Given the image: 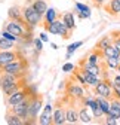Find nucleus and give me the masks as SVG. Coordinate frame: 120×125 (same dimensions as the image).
<instances>
[{
	"label": "nucleus",
	"mask_w": 120,
	"mask_h": 125,
	"mask_svg": "<svg viewBox=\"0 0 120 125\" xmlns=\"http://www.w3.org/2000/svg\"><path fill=\"white\" fill-rule=\"evenodd\" d=\"M43 112H46V113H53V110H52V104H46V106H44L43 107Z\"/></svg>",
	"instance_id": "40"
},
{
	"label": "nucleus",
	"mask_w": 120,
	"mask_h": 125,
	"mask_svg": "<svg viewBox=\"0 0 120 125\" xmlns=\"http://www.w3.org/2000/svg\"><path fill=\"white\" fill-rule=\"evenodd\" d=\"M74 8H76L77 12H86V13H91V8H89L87 5H83V3H76L74 5Z\"/></svg>",
	"instance_id": "33"
},
{
	"label": "nucleus",
	"mask_w": 120,
	"mask_h": 125,
	"mask_svg": "<svg viewBox=\"0 0 120 125\" xmlns=\"http://www.w3.org/2000/svg\"><path fill=\"white\" fill-rule=\"evenodd\" d=\"M111 86H113V97H116V98L120 100V86L116 85V83H113V82H111Z\"/></svg>",
	"instance_id": "37"
},
{
	"label": "nucleus",
	"mask_w": 120,
	"mask_h": 125,
	"mask_svg": "<svg viewBox=\"0 0 120 125\" xmlns=\"http://www.w3.org/2000/svg\"><path fill=\"white\" fill-rule=\"evenodd\" d=\"M28 115H27V121H24V124H33L37 122L39 113L43 109V98L40 94H34V95H28Z\"/></svg>",
	"instance_id": "2"
},
{
	"label": "nucleus",
	"mask_w": 120,
	"mask_h": 125,
	"mask_svg": "<svg viewBox=\"0 0 120 125\" xmlns=\"http://www.w3.org/2000/svg\"><path fill=\"white\" fill-rule=\"evenodd\" d=\"M58 18H59V15H58V12H56L53 8H48V10L44 12V15H43L44 24H51V22L56 21ZM44 24H43V25H44Z\"/></svg>",
	"instance_id": "19"
},
{
	"label": "nucleus",
	"mask_w": 120,
	"mask_h": 125,
	"mask_svg": "<svg viewBox=\"0 0 120 125\" xmlns=\"http://www.w3.org/2000/svg\"><path fill=\"white\" fill-rule=\"evenodd\" d=\"M104 61V54H102V51H99V49H94V51H91L85 58H83V61H80V64H101V62Z\"/></svg>",
	"instance_id": "8"
},
{
	"label": "nucleus",
	"mask_w": 120,
	"mask_h": 125,
	"mask_svg": "<svg viewBox=\"0 0 120 125\" xmlns=\"http://www.w3.org/2000/svg\"><path fill=\"white\" fill-rule=\"evenodd\" d=\"M6 30L9 33H12L13 36H17L27 42L31 40V33H30V27L27 25V22L24 20H9L6 22Z\"/></svg>",
	"instance_id": "1"
},
{
	"label": "nucleus",
	"mask_w": 120,
	"mask_h": 125,
	"mask_svg": "<svg viewBox=\"0 0 120 125\" xmlns=\"http://www.w3.org/2000/svg\"><path fill=\"white\" fill-rule=\"evenodd\" d=\"M27 97H28V89H27V86H21L19 89H17L15 92H12L10 95L6 97V104L9 107H12L13 104L21 103L22 100H25Z\"/></svg>",
	"instance_id": "7"
},
{
	"label": "nucleus",
	"mask_w": 120,
	"mask_h": 125,
	"mask_svg": "<svg viewBox=\"0 0 120 125\" xmlns=\"http://www.w3.org/2000/svg\"><path fill=\"white\" fill-rule=\"evenodd\" d=\"M27 70V61L21 57H18L17 60H13L10 62H8L6 66H3V72L5 73H10V74H17L18 77H21Z\"/></svg>",
	"instance_id": "5"
},
{
	"label": "nucleus",
	"mask_w": 120,
	"mask_h": 125,
	"mask_svg": "<svg viewBox=\"0 0 120 125\" xmlns=\"http://www.w3.org/2000/svg\"><path fill=\"white\" fill-rule=\"evenodd\" d=\"M111 37H113V45H116L120 51V31H113Z\"/></svg>",
	"instance_id": "34"
},
{
	"label": "nucleus",
	"mask_w": 120,
	"mask_h": 125,
	"mask_svg": "<svg viewBox=\"0 0 120 125\" xmlns=\"http://www.w3.org/2000/svg\"><path fill=\"white\" fill-rule=\"evenodd\" d=\"M61 20H62V22H64L71 31L76 30V20H74V15H73L71 12H65V13H62V15H61Z\"/></svg>",
	"instance_id": "16"
},
{
	"label": "nucleus",
	"mask_w": 120,
	"mask_h": 125,
	"mask_svg": "<svg viewBox=\"0 0 120 125\" xmlns=\"http://www.w3.org/2000/svg\"><path fill=\"white\" fill-rule=\"evenodd\" d=\"M102 54H104V58H107V57H120V51H119V48L116 45H110V46H107L105 49L102 51Z\"/></svg>",
	"instance_id": "25"
},
{
	"label": "nucleus",
	"mask_w": 120,
	"mask_h": 125,
	"mask_svg": "<svg viewBox=\"0 0 120 125\" xmlns=\"http://www.w3.org/2000/svg\"><path fill=\"white\" fill-rule=\"evenodd\" d=\"M73 70H74V64H71V62H65L62 66V72H65V73H70Z\"/></svg>",
	"instance_id": "38"
},
{
	"label": "nucleus",
	"mask_w": 120,
	"mask_h": 125,
	"mask_svg": "<svg viewBox=\"0 0 120 125\" xmlns=\"http://www.w3.org/2000/svg\"><path fill=\"white\" fill-rule=\"evenodd\" d=\"M33 45H34V49H36L37 52H42V49H43V40H42L40 37L34 39V40H33Z\"/></svg>",
	"instance_id": "35"
},
{
	"label": "nucleus",
	"mask_w": 120,
	"mask_h": 125,
	"mask_svg": "<svg viewBox=\"0 0 120 125\" xmlns=\"http://www.w3.org/2000/svg\"><path fill=\"white\" fill-rule=\"evenodd\" d=\"M28 100H30V97H27V98L22 100L21 103L13 104L12 107H9V110H12L13 113H17L22 121L27 119V115H28Z\"/></svg>",
	"instance_id": "9"
},
{
	"label": "nucleus",
	"mask_w": 120,
	"mask_h": 125,
	"mask_svg": "<svg viewBox=\"0 0 120 125\" xmlns=\"http://www.w3.org/2000/svg\"><path fill=\"white\" fill-rule=\"evenodd\" d=\"M119 60H120V57H119Z\"/></svg>",
	"instance_id": "44"
},
{
	"label": "nucleus",
	"mask_w": 120,
	"mask_h": 125,
	"mask_svg": "<svg viewBox=\"0 0 120 125\" xmlns=\"http://www.w3.org/2000/svg\"><path fill=\"white\" fill-rule=\"evenodd\" d=\"M5 121H6L8 125H22V124H24V121H22L17 113H13L12 110H9V112L6 113Z\"/></svg>",
	"instance_id": "18"
},
{
	"label": "nucleus",
	"mask_w": 120,
	"mask_h": 125,
	"mask_svg": "<svg viewBox=\"0 0 120 125\" xmlns=\"http://www.w3.org/2000/svg\"><path fill=\"white\" fill-rule=\"evenodd\" d=\"M19 57L18 52H15L13 49H8V51H0V64L2 66H6L8 62L17 60Z\"/></svg>",
	"instance_id": "13"
},
{
	"label": "nucleus",
	"mask_w": 120,
	"mask_h": 125,
	"mask_svg": "<svg viewBox=\"0 0 120 125\" xmlns=\"http://www.w3.org/2000/svg\"><path fill=\"white\" fill-rule=\"evenodd\" d=\"M113 43V37H111V34H107V36H102L99 40H98V43L95 45V48L96 49H99V51H104L107 48V46H110Z\"/></svg>",
	"instance_id": "21"
},
{
	"label": "nucleus",
	"mask_w": 120,
	"mask_h": 125,
	"mask_svg": "<svg viewBox=\"0 0 120 125\" xmlns=\"http://www.w3.org/2000/svg\"><path fill=\"white\" fill-rule=\"evenodd\" d=\"M94 92H95V95H99V97H104V98L111 100L113 98L111 81L108 79V77H102V79L96 83V86L94 88Z\"/></svg>",
	"instance_id": "6"
},
{
	"label": "nucleus",
	"mask_w": 120,
	"mask_h": 125,
	"mask_svg": "<svg viewBox=\"0 0 120 125\" xmlns=\"http://www.w3.org/2000/svg\"><path fill=\"white\" fill-rule=\"evenodd\" d=\"M104 62H105L108 70H116L120 64V60L119 57H107V58H104Z\"/></svg>",
	"instance_id": "24"
},
{
	"label": "nucleus",
	"mask_w": 120,
	"mask_h": 125,
	"mask_svg": "<svg viewBox=\"0 0 120 125\" xmlns=\"http://www.w3.org/2000/svg\"><path fill=\"white\" fill-rule=\"evenodd\" d=\"M65 119H67L68 124H77V122H80V119H79V110L74 106L65 107Z\"/></svg>",
	"instance_id": "14"
},
{
	"label": "nucleus",
	"mask_w": 120,
	"mask_h": 125,
	"mask_svg": "<svg viewBox=\"0 0 120 125\" xmlns=\"http://www.w3.org/2000/svg\"><path fill=\"white\" fill-rule=\"evenodd\" d=\"M111 82H113V83H116V85H119V86H120V74H119V73H117V74H116V76H114V77H113V79H111Z\"/></svg>",
	"instance_id": "41"
},
{
	"label": "nucleus",
	"mask_w": 120,
	"mask_h": 125,
	"mask_svg": "<svg viewBox=\"0 0 120 125\" xmlns=\"http://www.w3.org/2000/svg\"><path fill=\"white\" fill-rule=\"evenodd\" d=\"M31 6L40 13V15H44V12L48 10V3L44 2V0H33V3H31Z\"/></svg>",
	"instance_id": "23"
},
{
	"label": "nucleus",
	"mask_w": 120,
	"mask_h": 125,
	"mask_svg": "<svg viewBox=\"0 0 120 125\" xmlns=\"http://www.w3.org/2000/svg\"><path fill=\"white\" fill-rule=\"evenodd\" d=\"M104 124H107V125H116L117 124V118H114L113 115H105V121H104Z\"/></svg>",
	"instance_id": "36"
},
{
	"label": "nucleus",
	"mask_w": 120,
	"mask_h": 125,
	"mask_svg": "<svg viewBox=\"0 0 120 125\" xmlns=\"http://www.w3.org/2000/svg\"><path fill=\"white\" fill-rule=\"evenodd\" d=\"M0 36H2V37H5V39H8V40H12V42H18V40H19V37L13 36L12 33H9V31H8L6 28L2 31V33H0Z\"/></svg>",
	"instance_id": "32"
},
{
	"label": "nucleus",
	"mask_w": 120,
	"mask_h": 125,
	"mask_svg": "<svg viewBox=\"0 0 120 125\" xmlns=\"http://www.w3.org/2000/svg\"><path fill=\"white\" fill-rule=\"evenodd\" d=\"M73 34V31L62 22V20L59 18V24H58V36H61L62 39H70Z\"/></svg>",
	"instance_id": "20"
},
{
	"label": "nucleus",
	"mask_w": 120,
	"mask_h": 125,
	"mask_svg": "<svg viewBox=\"0 0 120 125\" xmlns=\"http://www.w3.org/2000/svg\"><path fill=\"white\" fill-rule=\"evenodd\" d=\"M22 18L30 28H34L43 20V15H40L31 5H27L25 8H22Z\"/></svg>",
	"instance_id": "4"
},
{
	"label": "nucleus",
	"mask_w": 120,
	"mask_h": 125,
	"mask_svg": "<svg viewBox=\"0 0 120 125\" xmlns=\"http://www.w3.org/2000/svg\"><path fill=\"white\" fill-rule=\"evenodd\" d=\"M22 86V83H21V79L17 82V83H12V85H9V86H6V88H3L2 89V92H3V95H10V94L12 92H15V91H17V89H19Z\"/></svg>",
	"instance_id": "28"
},
{
	"label": "nucleus",
	"mask_w": 120,
	"mask_h": 125,
	"mask_svg": "<svg viewBox=\"0 0 120 125\" xmlns=\"http://www.w3.org/2000/svg\"><path fill=\"white\" fill-rule=\"evenodd\" d=\"M102 8L108 15H111V17H119V13H120V0H108Z\"/></svg>",
	"instance_id": "12"
},
{
	"label": "nucleus",
	"mask_w": 120,
	"mask_h": 125,
	"mask_svg": "<svg viewBox=\"0 0 120 125\" xmlns=\"http://www.w3.org/2000/svg\"><path fill=\"white\" fill-rule=\"evenodd\" d=\"M96 97V101L101 107V110L104 112V115H108L110 112V100L108 98H104V97H99V95H95Z\"/></svg>",
	"instance_id": "26"
},
{
	"label": "nucleus",
	"mask_w": 120,
	"mask_h": 125,
	"mask_svg": "<svg viewBox=\"0 0 120 125\" xmlns=\"http://www.w3.org/2000/svg\"><path fill=\"white\" fill-rule=\"evenodd\" d=\"M65 94L67 97L73 101H80L83 97H85V86L80 85L76 77H71L70 81H67V85H65Z\"/></svg>",
	"instance_id": "3"
},
{
	"label": "nucleus",
	"mask_w": 120,
	"mask_h": 125,
	"mask_svg": "<svg viewBox=\"0 0 120 125\" xmlns=\"http://www.w3.org/2000/svg\"><path fill=\"white\" fill-rule=\"evenodd\" d=\"M79 119L83 124H91L92 119H95V118L91 113V109H89L87 106H85V104H82V107L79 109Z\"/></svg>",
	"instance_id": "15"
},
{
	"label": "nucleus",
	"mask_w": 120,
	"mask_h": 125,
	"mask_svg": "<svg viewBox=\"0 0 120 125\" xmlns=\"http://www.w3.org/2000/svg\"><path fill=\"white\" fill-rule=\"evenodd\" d=\"M92 2H94V5H95L96 8H102L104 5L108 2V0H92Z\"/></svg>",
	"instance_id": "39"
},
{
	"label": "nucleus",
	"mask_w": 120,
	"mask_h": 125,
	"mask_svg": "<svg viewBox=\"0 0 120 125\" xmlns=\"http://www.w3.org/2000/svg\"><path fill=\"white\" fill-rule=\"evenodd\" d=\"M108 113L113 115L114 118L120 119V100H119V98L113 97V98L110 100V112H108Z\"/></svg>",
	"instance_id": "17"
},
{
	"label": "nucleus",
	"mask_w": 120,
	"mask_h": 125,
	"mask_svg": "<svg viewBox=\"0 0 120 125\" xmlns=\"http://www.w3.org/2000/svg\"><path fill=\"white\" fill-rule=\"evenodd\" d=\"M37 124H40V125H51L52 124V115L46 113V112H42L40 116L37 118Z\"/></svg>",
	"instance_id": "29"
},
{
	"label": "nucleus",
	"mask_w": 120,
	"mask_h": 125,
	"mask_svg": "<svg viewBox=\"0 0 120 125\" xmlns=\"http://www.w3.org/2000/svg\"><path fill=\"white\" fill-rule=\"evenodd\" d=\"M83 45V42L82 40H79V42H74V43H71V45H68V48H67V58H70L74 52H76L80 46Z\"/></svg>",
	"instance_id": "31"
},
{
	"label": "nucleus",
	"mask_w": 120,
	"mask_h": 125,
	"mask_svg": "<svg viewBox=\"0 0 120 125\" xmlns=\"http://www.w3.org/2000/svg\"><path fill=\"white\" fill-rule=\"evenodd\" d=\"M21 79V77H18L17 74H10V73H5L2 72L0 73V89H3L12 83H17L18 81Z\"/></svg>",
	"instance_id": "11"
},
{
	"label": "nucleus",
	"mask_w": 120,
	"mask_h": 125,
	"mask_svg": "<svg viewBox=\"0 0 120 125\" xmlns=\"http://www.w3.org/2000/svg\"><path fill=\"white\" fill-rule=\"evenodd\" d=\"M2 72H3V66H2V64H0V73H2Z\"/></svg>",
	"instance_id": "43"
},
{
	"label": "nucleus",
	"mask_w": 120,
	"mask_h": 125,
	"mask_svg": "<svg viewBox=\"0 0 120 125\" xmlns=\"http://www.w3.org/2000/svg\"><path fill=\"white\" fill-rule=\"evenodd\" d=\"M59 18H61V17H59ZM59 18H58L56 21L51 22V24H44V30H46L49 34H52V36H58V24H59Z\"/></svg>",
	"instance_id": "27"
},
{
	"label": "nucleus",
	"mask_w": 120,
	"mask_h": 125,
	"mask_svg": "<svg viewBox=\"0 0 120 125\" xmlns=\"http://www.w3.org/2000/svg\"><path fill=\"white\" fill-rule=\"evenodd\" d=\"M13 45H15V42H12V40H8V39H5V37H2V36H0V51L13 49Z\"/></svg>",
	"instance_id": "30"
},
{
	"label": "nucleus",
	"mask_w": 120,
	"mask_h": 125,
	"mask_svg": "<svg viewBox=\"0 0 120 125\" xmlns=\"http://www.w3.org/2000/svg\"><path fill=\"white\" fill-rule=\"evenodd\" d=\"M65 122H67V119H65V107L56 106L53 109V113H52V124L53 125H64Z\"/></svg>",
	"instance_id": "10"
},
{
	"label": "nucleus",
	"mask_w": 120,
	"mask_h": 125,
	"mask_svg": "<svg viewBox=\"0 0 120 125\" xmlns=\"http://www.w3.org/2000/svg\"><path fill=\"white\" fill-rule=\"evenodd\" d=\"M40 39H42L43 42H48V40H49V37H48L46 33H40Z\"/></svg>",
	"instance_id": "42"
},
{
	"label": "nucleus",
	"mask_w": 120,
	"mask_h": 125,
	"mask_svg": "<svg viewBox=\"0 0 120 125\" xmlns=\"http://www.w3.org/2000/svg\"><path fill=\"white\" fill-rule=\"evenodd\" d=\"M8 18L9 20H24L22 18V9L19 6H12L8 10Z\"/></svg>",
	"instance_id": "22"
}]
</instances>
